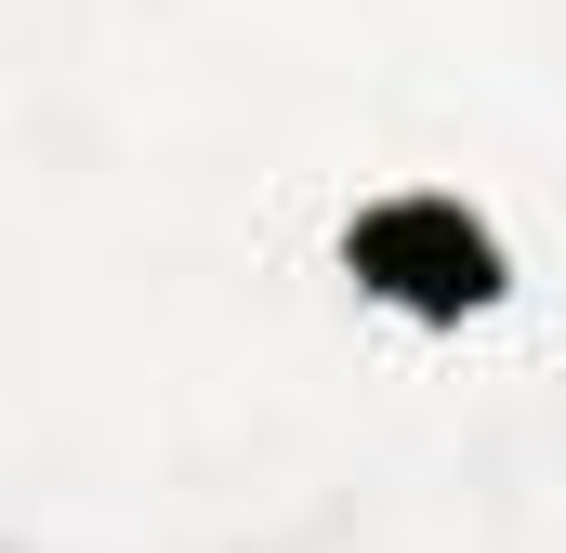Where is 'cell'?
Here are the masks:
<instances>
[{"mask_svg": "<svg viewBox=\"0 0 566 553\" xmlns=\"http://www.w3.org/2000/svg\"><path fill=\"white\" fill-rule=\"evenodd\" d=\"M329 251L356 276V303H382L409 330H474V316L514 303V238L461 185H382V198H356Z\"/></svg>", "mask_w": 566, "mask_h": 553, "instance_id": "1", "label": "cell"}]
</instances>
